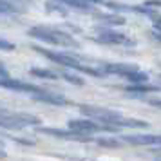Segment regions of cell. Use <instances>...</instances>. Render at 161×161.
I'll list each match as a JSON object with an SVG mask.
<instances>
[{
	"instance_id": "3957f363",
	"label": "cell",
	"mask_w": 161,
	"mask_h": 161,
	"mask_svg": "<svg viewBox=\"0 0 161 161\" xmlns=\"http://www.w3.org/2000/svg\"><path fill=\"white\" fill-rule=\"evenodd\" d=\"M80 112L83 116L94 119V121L110 125V127H114V129H118L116 125H118V121L121 119V114L116 112V110L105 109V107H94V105H80Z\"/></svg>"
},
{
	"instance_id": "4fadbf2b",
	"label": "cell",
	"mask_w": 161,
	"mask_h": 161,
	"mask_svg": "<svg viewBox=\"0 0 161 161\" xmlns=\"http://www.w3.org/2000/svg\"><path fill=\"white\" fill-rule=\"evenodd\" d=\"M96 16H98V20L102 24H105V25H123L127 20H125V16L121 15H114V13H105V15H100V13H96Z\"/></svg>"
},
{
	"instance_id": "277c9868",
	"label": "cell",
	"mask_w": 161,
	"mask_h": 161,
	"mask_svg": "<svg viewBox=\"0 0 161 161\" xmlns=\"http://www.w3.org/2000/svg\"><path fill=\"white\" fill-rule=\"evenodd\" d=\"M96 31H98V35L92 36V40L102 45H127V47L136 45L127 35L119 33V31L109 29V27H98Z\"/></svg>"
},
{
	"instance_id": "7c38bea8",
	"label": "cell",
	"mask_w": 161,
	"mask_h": 161,
	"mask_svg": "<svg viewBox=\"0 0 161 161\" xmlns=\"http://www.w3.org/2000/svg\"><path fill=\"white\" fill-rule=\"evenodd\" d=\"M127 92H130V94H136V96H141V94H150V92H158L159 87L158 85H147L145 81L143 83H132L129 87H125Z\"/></svg>"
},
{
	"instance_id": "9c48e42d",
	"label": "cell",
	"mask_w": 161,
	"mask_h": 161,
	"mask_svg": "<svg viewBox=\"0 0 161 161\" xmlns=\"http://www.w3.org/2000/svg\"><path fill=\"white\" fill-rule=\"evenodd\" d=\"M42 134H47V136H56V138H62V139H74V141H87L89 136L85 134H80L76 130H60V129H38Z\"/></svg>"
},
{
	"instance_id": "e0dca14e",
	"label": "cell",
	"mask_w": 161,
	"mask_h": 161,
	"mask_svg": "<svg viewBox=\"0 0 161 161\" xmlns=\"http://www.w3.org/2000/svg\"><path fill=\"white\" fill-rule=\"evenodd\" d=\"M45 9H47V11H58L60 15H67L65 6H62L60 2H54V0H53V2H47V4H45Z\"/></svg>"
},
{
	"instance_id": "5b68a950",
	"label": "cell",
	"mask_w": 161,
	"mask_h": 161,
	"mask_svg": "<svg viewBox=\"0 0 161 161\" xmlns=\"http://www.w3.org/2000/svg\"><path fill=\"white\" fill-rule=\"evenodd\" d=\"M69 129L71 130H76L80 132V134H92V132H102V130H107V132H114L116 129L114 127H110V125H100L96 123L94 119H71L69 121Z\"/></svg>"
},
{
	"instance_id": "8fae6325",
	"label": "cell",
	"mask_w": 161,
	"mask_h": 161,
	"mask_svg": "<svg viewBox=\"0 0 161 161\" xmlns=\"http://www.w3.org/2000/svg\"><path fill=\"white\" fill-rule=\"evenodd\" d=\"M27 8L24 4H16L13 0H0V15H15V13H25Z\"/></svg>"
},
{
	"instance_id": "9a60e30c",
	"label": "cell",
	"mask_w": 161,
	"mask_h": 161,
	"mask_svg": "<svg viewBox=\"0 0 161 161\" xmlns=\"http://www.w3.org/2000/svg\"><path fill=\"white\" fill-rule=\"evenodd\" d=\"M125 80H129L130 83H143V81H147L148 80V74L147 73H141V71H134V73H130V74H127L125 76Z\"/></svg>"
},
{
	"instance_id": "6da1fadb",
	"label": "cell",
	"mask_w": 161,
	"mask_h": 161,
	"mask_svg": "<svg viewBox=\"0 0 161 161\" xmlns=\"http://www.w3.org/2000/svg\"><path fill=\"white\" fill-rule=\"evenodd\" d=\"M33 49L42 54L45 58L53 60L54 64H58L62 67H67L71 71H78V73H83V74H89V76H96V78H102L105 74L96 69V67H91V65H83L80 60L76 58L74 54H67V53H58V51H49V49H44V47H38V45H33Z\"/></svg>"
},
{
	"instance_id": "d6986e66",
	"label": "cell",
	"mask_w": 161,
	"mask_h": 161,
	"mask_svg": "<svg viewBox=\"0 0 161 161\" xmlns=\"http://www.w3.org/2000/svg\"><path fill=\"white\" fill-rule=\"evenodd\" d=\"M16 49V45L13 44V42H9V40H4V38H0V51H15Z\"/></svg>"
},
{
	"instance_id": "7a4b0ae2",
	"label": "cell",
	"mask_w": 161,
	"mask_h": 161,
	"mask_svg": "<svg viewBox=\"0 0 161 161\" xmlns=\"http://www.w3.org/2000/svg\"><path fill=\"white\" fill-rule=\"evenodd\" d=\"M27 35L31 38H36L40 42H45V44H51V45L78 47V42L67 31L56 29V27H49V25H33V27H29Z\"/></svg>"
},
{
	"instance_id": "44dd1931",
	"label": "cell",
	"mask_w": 161,
	"mask_h": 161,
	"mask_svg": "<svg viewBox=\"0 0 161 161\" xmlns=\"http://www.w3.org/2000/svg\"><path fill=\"white\" fill-rule=\"evenodd\" d=\"M148 103H150V105H154V107H159V100H158V98H154V100H148Z\"/></svg>"
},
{
	"instance_id": "5bb4252c",
	"label": "cell",
	"mask_w": 161,
	"mask_h": 161,
	"mask_svg": "<svg viewBox=\"0 0 161 161\" xmlns=\"http://www.w3.org/2000/svg\"><path fill=\"white\" fill-rule=\"evenodd\" d=\"M29 74L31 76H36V78H45V80H58L60 78L58 73L49 71V69H42V67H33V69H29Z\"/></svg>"
},
{
	"instance_id": "30bf717a",
	"label": "cell",
	"mask_w": 161,
	"mask_h": 161,
	"mask_svg": "<svg viewBox=\"0 0 161 161\" xmlns=\"http://www.w3.org/2000/svg\"><path fill=\"white\" fill-rule=\"evenodd\" d=\"M123 141L132 145H159L158 134H136V136H123Z\"/></svg>"
},
{
	"instance_id": "ffe728a7",
	"label": "cell",
	"mask_w": 161,
	"mask_h": 161,
	"mask_svg": "<svg viewBox=\"0 0 161 161\" xmlns=\"http://www.w3.org/2000/svg\"><path fill=\"white\" fill-rule=\"evenodd\" d=\"M0 76H8V69L0 64Z\"/></svg>"
},
{
	"instance_id": "8992f818",
	"label": "cell",
	"mask_w": 161,
	"mask_h": 161,
	"mask_svg": "<svg viewBox=\"0 0 161 161\" xmlns=\"http://www.w3.org/2000/svg\"><path fill=\"white\" fill-rule=\"evenodd\" d=\"M0 87L9 89V91H16V92H27V94H35V92L42 91V87H38V85L15 80V78H9V76H0Z\"/></svg>"
},
{
	"instance_id": "ba28073f",
	"label": "cell",
	"mask_w": 161,
	"mask_h": 161,
	"mask_svg": "<svg viewBox=\"0 0 161 161\" xmlns=\"http://www.w3.org/2000/svg\"><path fill=\"white\" fill-rule=\"evenodd\" d=\"M31 98L35 102H40V103H47V105H56V107H62V105H67V100L64 98L62 94H56V92H49L42 89L40 92H35L31 94Z\"/></svg>"
},
{
	"instance_id": "52a82bcc",
	"label": "cell",
	"mask_w": 161,
	"mask_h": 161,
	"mask_svg": "<svg viewBox=\"0 0 161 161\" xmlns=\"http://www.w3.org/2000/svg\"><path fill=\"white\" fill-rule=\"evenodd\" d=\"M103 74H116V76H127V74L138 71V65H132V64H102L98 67Z\"/></svg>"
},
{
	"instance_id": "2e32d148",
	"label": "cell",
	"mask_w": 161,
	"mask_h": 161,
	"mask_svg": "<svg viewBox=\"0 0 161 161\" xmlns=\"http://www.w3.org/2000/svg\"><path fill=\"white\" fill-rule=\"evenodd\" d=\"M58 76H60V78H64V80H67L69 83H73V85H83V83H85L81 76H78V74H71V73H67V71L60 73Z\"/></svg>"
},
{
	"instance_id": "ac0fdd59",
	"label": "cell",
	"mask_w": 161,
	"mask_h": 161,
	"mask_svg": "<svg viewBox=\"0 0 161 161\" xmlns=\"http://www.w3.org/2000/svg\"><path fill=\"white\" fill-rule=\"evenodd\" d=\"M98 145L116 148V147H119V141H118V139H112V138H100V139H98Z\"/></svg>"
}]
</instances>
